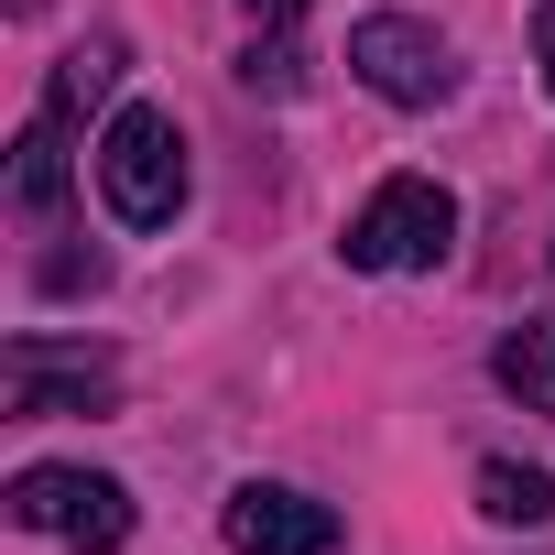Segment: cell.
Instances as JSON below:
<instances>
[{
	"mask_svg": "<svg viewBox=\"0 0 555 555\" xmlns=\"http://www.w3.org/2000/svg\"><path fill=\"white\" fill-rule=\"evenodd\" d=\"M479 512H490V522H555V468L490 457V468H479Z\"/></svg>",
	"mask_w": 555,
	"mask_h": 555,
	"instance_id": "cell-9",
	"label": "cell"
},
{
	"mask_svg": "<svg viewBox=\"0 0 555 555\" xmlns=\"http://www.w3.org/2000/svg\"><path fill=\"white\" fill-rule=\"evenodd\" d=\"M338 250H349V272H436L457 250V196L436 175H382Z\"/></svg>",
	"mask_w": 555,
	"mask_h": 555,
	"instance_id": "cell-2",
	"label": "cell"
},
{
	"mask_svg": "<svg viewBox=\"0 0 555 555\" xmlns=\"http://www.w3.org/2000/svg\"><path fill=\"white\" fill-rule=\"evenodd\" d=\"M490 371H501V392H512L522 414H555V317H522V327L490 349Z\"/></svg>",
	"mask_w": 555,
	"mask_h": 555,
	"instance_id": "cell-8",
	"label": "cell"
},
{
	"mask_svg": "<svg viewBox=\"0 0 555 555\" xmlns=\"http://www.w3.org/2000/svg\"><path fill=\"white\" fill-rule=\"evenodd\" d=\"M349 77L392 109H447L457 99V44L414 12H371V23H349Z\"/></svg>",
	"mask_w": 555,
	"mask_h": 555,
	"instance_id": "cell-3",
	"label": "cell"
},
{
	"mask_svg": "<svg viewBox=\"0 0 555 555\" xmlns=\"http://www.w3.org/2000/svg\"><path fill=\"white\" fill-rule=\"evenodd\" d=\"M240 12H250L261 34H295V23H306V0H240Z\"/></svg>",
	"mask_w": 555,
	"mask_h": 555,
	"instance_id": "cell-13",
	"label": "cell"
},
{
	"mask_svg": "<svg viewBox=\"0 0 555 555\" xmlns=\"http://www.w3.org/2000/svg\"><path fill=\"white\" fill-rule=\"evenodd\" d=\"M99 196H109L120 229H175V207H185V131H175V109H153V99L109 109V131H99Z\"/></svg>",
	"mask_w": 555,
	"mask_h": 555,
	"instance_id": "cell-1",
	"label": "cell"
},
{
	"mask_svg": "<svg viewBox=\"0 0 555 555\" xmlns=\"http://www.w3.org/2000/svg\"><path fill=\"white\" fill-rule=\"evenodd\" d=\"M240 88H261V99H295V88H306V55H295L284 34H272V44H250V55H240Z\"/></svg>",
	"mask_w": 555,
	"mask_h": 555,
	"instance_id": "cell-11",
	"label": "cell"
},
{
	"mask_svg": "<svg viewBox=\"0 0 555 555\" xmlns=\"http://www.w3.org/2000/svg\"><path fill=\"white\" fill-rule=\"evenodd\" d=\"M229 544L240 555H338V512L327 501H306V490H284V479H250V490H229Z\"/></svg>",
	"mask_w": 555,
	"mask_h": 555,
	"instance_id": "cell-6",
	"label": "cell"
},
{
	"mask_svg": "<svg viewBox=\"0 0 555 555\" xmlns=\"http://www.w3.org/2000/svg\"><path fill=\"white\" fill-rule=\"evenodd\" d=\"M109 88H120V44L99 34V44H77V55L55 66V88H44V109H66V120H88V109H99Z\"/></svg>",
	"mask_w": 555,
	"mask_h": 555,
	"instance_id": "cell-10",
	"label": "cell"
},
{
	"mask_svg": "<svg viewBox=\"0 0 555 555\" xmlns=\"http://www.w3.org/2000/svg\"><path fill=\"white\" fill-rule=\"evenodd\" d=\"M533 66H544V88H555V0H533Z\"/></svg>",
	"mask_w": 555,
	"mask_h": 555,
	"instance_id": "cell-14",
	"label": "cell"
},
{
	"mask_svg": "<svg viewBox=\"0 0 555 555\" xmlns=\"http://www.w3.org/2000/svg\"><path fill=\"white\" fill-rule=\"evenodd\" d=\"M12 522L23 533H66L77 555H120L131 544V490L109 468H23L12 479Z\"/></svg>",
	"mask_w": 555,
	"mask_h": 555,
	"instance_id": "cell-4",
	"label": "cell"
},
{
	"mask_svg": "<svg viewBox=\"0 0 555 555\" xmlns=\"http://www.w3.org/2000/svg\"><path fill=\"white\" fill-rule=\"evenodd\" d=\"M0 392H12V414H99L120 392V360L109 349H55V338H12L0 349Z\"/></svg>",
	"mask_w": 555,
	"mask_h": 555,
	"instance_id": "cell-5",
	"label": "cell"
},
{
	"mask_svg": "<svg viewBox=\"0 0 555 555\" xmlns=\"http://www.w3.org/2000/svg\"><path fill=\"white\" fill-rule=\"evenodd\" d=\"M66 185H77V120H66V109H34L23 142H12V207H23V218H55Z\"/></svg>",
	"mask_w": 555,
	"mask_h": 555,
	"instance_id": "cell-7",
	"label": "cell"
},
{
	"mask_svg": "<svg viewBox=\"0 0 555 555\" xmlns=\"http://www.w3.org/2000/svg\"><path fill=\"white\" fill-rule=\"evenodd\" d=\"M99 284H109L99 250H55V261H44V295H99Z\"/></svg>",
	"mask_w": 555,
	"mask_h": 555,
	"instance_id": "cell-12",
	"label": "cell"
}]
</instances>
